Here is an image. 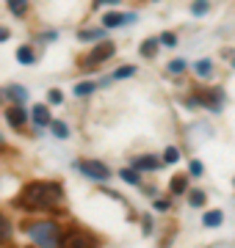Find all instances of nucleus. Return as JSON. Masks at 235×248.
<instances>
[{
  "label": "nucleus",
  "instance_id": "1a4fd4ad",
  "mask_svg": "<svg viewBox=\"0 0 235 248\" xmlns=\"http://www.w3.org/2000/svg\"><path fill=\"white\" fill-rule=\"evenodd\" d=\"M3 94H6V97L14 102V105H25V102H28V91L22 89V86H9Z\"/></svg>",
  "mask_w": 235,
  "mask_h": 248
},
{
  "label": "nucleus",
  "instance_id": "c85d7f7f",
  "mask_svg": "<svg viewBox=\"0 0 235 248\" xmlns=\"http://www.w3.org/2000/svg\"><path fill=\"white\" fill-rule=\"evenodd\" d=\"M188 171H191V174H194V177H199V174H202V163H199V160H191Z\"/></svg>",
  "mask_w": 235,
  "mask_h": 248
},
{
  "label": "nucleus",
  "instance_id": "2eb2a0df",
  "mask_svg": "<svg viewBox=\"0 0 235 248\" xmlns=\"http://www.w3.org/2000/svg\"><path fill=\"white\" fill-rule=\"evenodd\" d=\"M119 179H125L127 185H138L141 179H138V169H122L119 171Z\"/></svg>",
  "mask_w": 235,
  "mask_h": 248
},
{
  "label": "nucleus",
  "instance_id": "473e14b6",
  "mask_svg": "<svg viewBox=\"0 0 235 248\" xmlns=\"http://www.w3.org/2000/svg\"><path fill=\"white\" fill-rule=\"evenodd\" d=\"M3 97H6V94H0V99H3Z\"/></svg>",
  "mask_w": 235,
  "mask_h": 248
},
{
  "label": "nucleus",
  "instance_id": "cd10ccee",
  "mask_svg": "<svg viewBox=\"0 0 235 248\" xmlns=\"http://www.w3.org/2000/svg\"><path fill=\"white\" fill-rule=\"evenodd\" d=\"M183 69H185V61H183V58H177V61L169 63V72H172V75H180Z\"/></svg>",
  "mask_w": 235,
  "mask_h": 248
},
{
  "label": "nucleus",
  "instance_id": "9d476101",
  "mask_svg": "<svg viewBox=\"0 0 235 248\" xmlns=\"http://www.w3.org/2000/svg\"><path fill=\"white\" fill-rule=\"evenodd\" d=\"M91 240L83 237V232H69V234H61V246H86Z\"/></svg>",
  "mask_w": 235,
  "mask_h": 248
},
{
  "label": "nucleus",
  "instance_id": "4468645a",
  "mask_svg": "<svg viewBox=\"0 0 235 248\" xmlns=\"http://www.w3.org/2000/svg\"><path fill=\"white\" fill-rule=\"evenodd\" d=\"M194 72H197L199 78H210V72H213V63H210L208 58H202V61L194 63Z\"/></svg>",
  "mask_w": 235,
  "mask_h": 248
},
{
  "label": "nucleus",
  "instance_id": "f257e3e1",
  "mask_svg": "<svg viewBox=\"0 0 235 248\" xmlns=\"http://www.w3.org/2000/svg\"><path fill=\"white\" fill-rule=\"evenodd\" d=\"M22 210H58L64 204V187L58 182H28L14 199Z\"/></svg>",
  "mask_w": 235,
  "mask_h": 248
},
{
  "label": "nucleus",
  "instance_id": "4be33fe9",
  "mask_svg": "<svg viewBox=\"0 0 235 248\" xmlns=\"http://www.w3.org/2000/svg\"><path fill=\"white\" fill-rule=\"evenodd\" d=\"M133 75H136V66H130V63H127V66H119V69L114 72V80H122V78H133Z\"/></svg>",
  "mask_w": 235,
  "mask_h": 248
},
{
  "label": "nucleus",
  "instance_id": "f03ea898",
  "mask_svg": "<svg viewBox=\"0 0 235 248\" xmlns=\"http://www.w3.org/2000/svg\"><path fill=\"white\" fill-rule=\"evenodd\" d=\"M22 232H25L34 243L47 246V248H53V246L61 243V229H58L55 221H25L22 223Z\"/></svg>",
  "mask_w": 235,
  "mask_h": 248
},
{
  "label": "nucleus",
  "instance_id": "6e6552de",
  "mask_svg": "<svg viewBox=\"0 0 235 248\" xmlns=\"http://www.w3.org/2000/svg\"><path fill=\"white\" fill-rule=\"evenodd\" d=\"M31 119L36 122V127H50V110H47V105H36L34 110H31Z\"/></svg>",
  "mask_w": 235,
  "mask_h": 248
},
{
  "label": "nucleus",
  "instance_id": "f3484780",
  "mask_svg": "<svg viewBox=\"0 0 235 248\" xmlns=\"http://www.w3.org/2000/svg\"><path fill=\"white\" fill-rule=\"evenodd\" d=\"M50 130H53V135L55 138H61V141L64 138H69V127H67L64 122H50Z\"/></svg>",
  "mask_w": 235,
  "mask_h": 248
},
{
  "label": "nucleus",
  "instance_id": "c756f323",
  "mask_svg": "<svg viewBox=\"0 0 235 248\" xmlns=\"http://www.w3.org/2000/svg\"><path fill=\"white\" fill-rule=\"evenodd\" d=\"M155 210L166 213V210H169V202H166V199H158V202H155Z\"/></svg>",
  "mask_w": 235,
  "mask_h": 248
},
{
  "label": "nucleus",
  "instance_id": "dca6fc26",
  "mask_svg": "<svg viewBox=\"0 0 235 248\" xmlns=\"http://www.w3.org/2000/svg\"><path fill=\"white\" fill-rule=\"evenodd\" d=\"M158 42H161V39H147L144 45H141V55H144V58H152V55L158 53Z\"/></svg>",
  "mask_w": 235,
  "mask_h": 248
},
{
  "label": "nucleus",
  "instance_id": "a878e982",
  "mask_svg": "<svg viewBox=\"0 0 235 248\" xmlns=\"http://www.w3.org/2000/svg\"><path fill=\"white\" fill-rule=\"evenodd\" d=\"M47 102H50V105H61L64 102V94L58 89H50L47 91Z\"/></svg>",
  "mask_w": 235,
  "mask_h": 248
},
{
  "label": "nucleus",
  "instance_id": "2f4dec72",
  "mask_svg": "<svg viewBox=\"0 0 235 248\" xmlns=\"http://www.w3.org/2000/svg\"><path fill=\"white\" fill-rule=\"evenodd\" d=\"M6 39H9V31H6V28H0V42H6Z\"/></svg>",
  "mask_w": 235,
  "mask_h": 248
},
{
  "label": "nucleus",
  "instance_id": "0eeeda50",
  "mask_svg": "<svg viewBox=\"0 0 235 248\" xmlns=\"http://www.w3.org/2000/svg\"><path fill=\"white\" fill-rule=\"evenodd\" d=\"M133 169H138V171H155V169H161V160L152 157V155H141V157L133 160Z\"/></svg>",
  "mask_w": 235,
  "mask_h": 248
},
{
  "label": "nucleus",
  "instance_id": "a211bd4d",
  "mask_svg": "<svg viewBox=\"0 0 235 248\" xmlns=\"http://www.w3.org/2000/svg\"><path fill=\"white\" fill-rule=\"evenodd\" d=\"M169 187H172L174 196H180V193H185V190H188V179H185V177H174Z\"/></svg>",
  "mask_w": 235,
  "mask_h": 248
},
{
  "label": "nucleus",
  "instance_id": "20e7f679",
  "mask_svg": "<svg viewBox=\"0 0 235 248\" xmlns=\"http://www.w3.org/2000/svg\"><path fill=\"white\" fill-rule=\"evenodd\" d=\"M78 171L86 174L89 179H94V182H105V179L111 177L108 166H105V163H100V160H81V163H78Z\"/></svg>",
  "mask_w": 235,
  "mask_h": 248
},
{
  "label": "nucleus",
  "instance_id": "39448f33",
  "mask_svg": "<svg viewBox=\"0 0 235 248\" xmlns=\"http://www.w3.org/2000/svg\"><path fill=\"white\" fill-rule=\"evenodd\" d=\"M136 19V14H125V11H108L105 17H102V25L105 28H119L125 25V22H133Z\"/></svg>",
  "mask_w": 235,
  "mask_h": 248
},
{
  "label": "nucleus",
  "instance_id": "9b49d317",
  "mask_svg": "<svg viewBox=\"0 0 235 248\" xmlns=\"http://www.w3.org/2000/svg\"><path fill=\"white\" fill-rule=\"evenodd\" d=\"M11 234H14V226H11V221L6 215L0 213V243H9Z\"/></svg>",
  "mask_w": 235,
  "mask_h": 248
},
{
  "label": "nucleus",
  "instance_id": "423d86ee",
  "mask_svg": "<svg viewBox=\"0 0 235 248\" xmlns=\"http://www.w3.org/2000/svg\"><path fill=\"white\" fill-rule=\"evenodd\" d=\"M6 122L11 124V127H22V124L28 122V113L22 110V105H14L6 110Z\"/></svg>",
  "mask_w": 235,
  "mask_h": 248
},
{
  "label": "nucleus",
  "instance_id": "bb28decb",
  "mask_svg": "<svg viewBox=\"0 0 235 248\" xmlns=\"http://www.w3.org/2000/svg\"><path fill=\"white\" fill-rule=\"evenodd\" d=\"M158 39H161V45H166V47H174V45H177V36L169 33V31H166V33H161Z\"/></svg>",
  "mask_w": 235,
  "mask_h": 248
},
{
  "label": "nucleus",
  "instance_id": "393cba45",
  "mask_svg": "<svg viewBox=\"0 0 235 248\" xmlns=\"http://www.w3.org/2000/svg\"><path fill=\"white\" fill-rule=\"evenodd\" d=\"M177 160H180V149L177 146H169L163 152V163H177Z\"/></svg>",
  "mask_w": 235,
  "mask_h": 248
},
{
  "label": "nucleus",
  "instance_id": "f8f14e48",
  "mask_svg": "<svg viewBox=\"0 0 235 248\" xmlns=\"http://www.w3.org/2000/svg\"><path fill=\"white\" fill-rule=\"evenodd\" d=\"M221 221H224L221 210H210V213H205V218H202V223H205V226H210V229H213V226H218Z\"/></svg>",
  "mask_w": 235,
  "mask_h": 248
},
{
  "label": "nucleus",
  "instance_id": "412c9836",
  "mask_svg": "<svg viewBox=\"0 0 235 248\" xmlns=\"http://www.w3.org/2000/svg\"><path fill=\"white\" fill-rule=\"evenodd\" d=\"M94 89H97V83H78V86H75V94H78V97H89Z\"/></svg>",
  "mask_w": 235,
  "mask_h": 248
},
{
  "label": "nucleus",
  "instance_id": "aec40b11",
  "mask_svg": "<svg viewBox=\"0 0 235 248\" xmlns=\"http://www.w3.org/2000/svg\"><path fill=\"white\" fill-rule=\"evenodd\" d=\"M17 61L19 63H34V50H31V47H19L17 50Z\"/></svg>",
  "mask_w": 235,
  "mask_h": 248
},
{
  "label": "nucleus",
  "instance_id": "7ed1b4c3",
  "mask_svg": "<svg viewBox=\"0 0 235 248\" xmlns=\"http://www.w3.org/2000/svg\"><path fill=\"white\" fill-rule=\"evenodd\" d=\"M117 53V47H114V42H100L94 50H91L86 58H83V66L86 69H94V66H100V63H105L111 58V55Z\"/></svg>",
  "mask_w": 235,
  "mask_h": 248
},
{
  "label": "nucleus",
  "instance_id": "ddd939ff",
  "mask_svg": "<svg viewBox=\"0 0 235 248\" xmlns=\"http://www.w3.org/2000/svg\"><path fill=\"white\" fill-rule=\"evenodd\" d=\"M105 36V28H97V31H78V39L81 42H94V39H102Z\"/></svg>",
  "mask_w": 235,
  "mask_h": 248
},
{
  "label": "nucleus",
  "instance_id": "b1692460",
  "mask_svg": "<svg viewBox=\"0 0 235 248\" xmlns=\"http://www.w3.org/2000/svg\"><path fill=\"white\" fill-rule=\"evenodd\" d=\"M208 9H210V3H208V0H194V6H191V11H194L197 17L208 14Z\"/></svg>",
  "mask_w": 235,
  "mask_h": 248
},
{
  "label": "nucleus",
  "instance_id": "5701e85b",
  "mask_svg": "<svg viewBox=\"0 0 235 248\" xmlns=\"http://www.w3.org/2000/svg\"><path fill=\"white\" fill-rule=\"evenodd\" d=\"M188 202H191V207H202L205 204V190H191Z\"/></svg>",
  "mask_w": 235,
  "mask_h": 248
},
{
  "label": "nucleus",
  "instance_id": "6ab92c4d",
  "mask_svg": "<svg viewBox=\"0 0 235 248\" xmlns=\"http://www.w3.org/2000/svg\"><path fill=\"white\" fill-rule=\"evenodd\" d=\"M9 11L17 14V17H22V14L28 11V0H9Z\"/></svg>",
  "mask_w": 235,
  "mask_h": 248
},
{
  "label": "nucleus",
  "instance_id": "7c9ffc66",
  "mask_svg": "<svg viewBox=\"0 0 235 248\" xmlns=\"http://www.w3.org/2000/svg\"><path fill=\"white\" fill-rule=\"evenodd\" d=\"M105 3H119V0H94V9H102Z\"/></svg>",
  "mask_w": 235,
  "mask_h": 248
}]
</instances>
